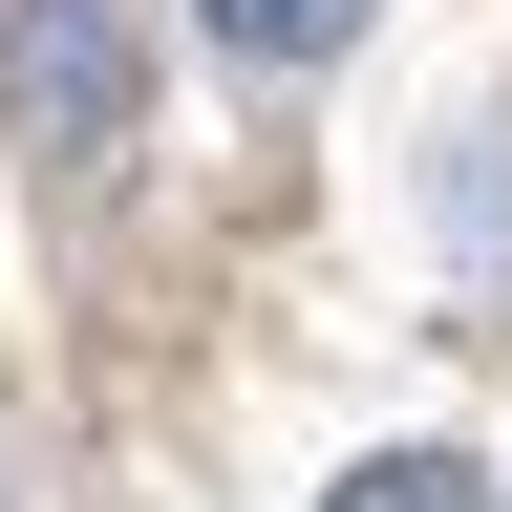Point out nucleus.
Segmentation results:
<instances>
[{
	"instance_id": "obj_2",
	"label": "nucleus",
	"mask_w": 512,
	"mask_h": 512,
	"mask_svg": "<svg viewBox=\"0 0 512 512\" xmlns=\"http://www.w3.org/2000/svg\"><path fill=\"white\" fill-rule=\"evenodd\" d=\"M320 512H491V470H470V448H363Z\"/></svg>"
},
{
	"instance_id": "obj_1",
	"label": "nucleus",
	"mask_w": 512,
	"mask_h": 512,
	"mask_svg": "<svg viewBox=\"0 0 512 512\" xmlns=\"http://www.w3.org/2000/svg\"><path fill=\"white\" fill-rule=\"evenodd\" d=\"M0 107H22V150H128V107H150L128 0H0Z\"/></svg>"
},
{
	"instance_id": "obj_3",
	"label": "nucleus",
	"mask_w": 512,
	"mask_h": 512,
	"mask_svg": "<svg viewBox=\"0 0 512 512\" xmlns=\"http://www.w3.org/2000/svg\"><path fill=\"white\" fill-rule=\"evenodd\" d=\"M235 64H320V43H363V0H192Z\"/></svg>"
}]
</instances>
